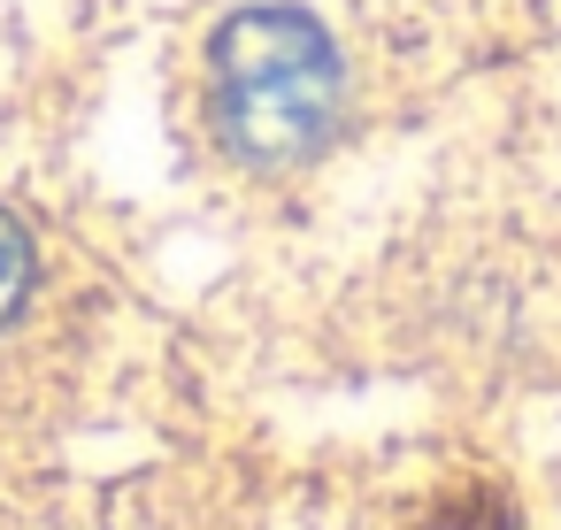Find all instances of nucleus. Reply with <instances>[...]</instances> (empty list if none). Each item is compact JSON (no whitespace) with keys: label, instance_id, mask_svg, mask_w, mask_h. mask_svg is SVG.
<instances>
[{"label":"nucleus","instance_id":"1","mask_svg":"<svg viewBox=\"0 0 561 530\" xmlns=\"http://www.w3.org/2000/svg\"><path fill=\"white\" fill-rule=\"evenodd\" d=\"M216 131L247 162H300L339 124V55L300 9H247L216 32Z\"/></svg>","mask_w":561,"mask_h":530},{"label":"nucleus","instance_id":"2","mask_svg":"<svg viewBox=\"0 0 561 530\" xmlns=\"http://www.w3.org/2000/svg\"><path fill=\"white\" fill-rule=\"evenodd\" d=\"M24 292H32V239H24L9 216H0V323L16 315Z\"/></svg>","mask_w":561,"mask_h":530}]
</instances>
